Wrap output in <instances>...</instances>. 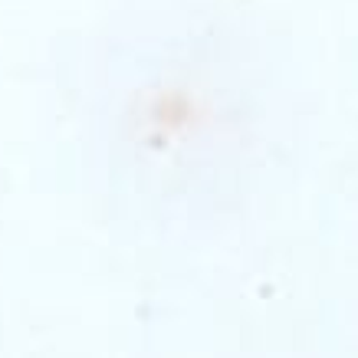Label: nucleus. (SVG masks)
Instances as JSON below:
<instances>
[]
</instances>
